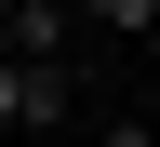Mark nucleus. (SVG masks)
<instances>
[{"instance_id":"3","label":"nucleus","mask_w":160,"mask_h":147,"mask_svg":"<svg viewBox=\"0 0 160 147\" xmlns=\"http://www.w3.org/2000/svg\"><path fill=\"white\" fill-rule=\"evenodd\" d=\"M93 13H107L120 40H147V27H160V0H93Z\"/></svg>"},{"instance_id":"1","label":"nucleus","mask_w":160,"mask_h":147,"mask_svg":"<svg viewBox=\"0 0 160 147\" xmlns=\"http://www.w3.org/2000/svg\"><path fill=\"white\" fill-rule=\"evenodd\" d=\"M80 94H67V67H13L0 54V147H27V134H53Z\"/></svg>"},{"instance_id":"2","label":"nucleus","mask_w":160,"mask_h":147,"mask_svg":"<svg viewBox=\"0 0 160 147\" xmlns=\"http://www.w3.org/2000/svg\"><path fill=\"white\" fill-rule=\"evenodd\" d=\"M13 67H67V0H13Z\"/></svg>"}]
</instances>
